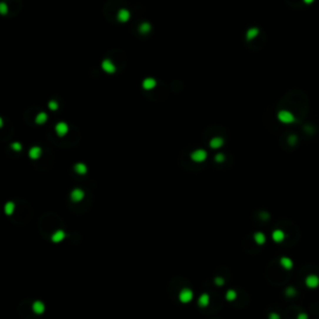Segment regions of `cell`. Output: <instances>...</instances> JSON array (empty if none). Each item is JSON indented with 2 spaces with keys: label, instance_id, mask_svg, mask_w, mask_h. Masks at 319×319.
Wrapping results in <instances>:
<instances>
[{
  "label": "cell",
  "instance_id": "obj_1",
  "mask_svg": "<svg viewBox=\"0 0 319 319\" xmlns=\"http://www.w3.org/2000/svg\"><path fill=\"white\" fill-rule=\"evenodd\" d=\"M191 158L195 162H202V161H205L207 158V152L202 148H198V150L193 151V152L191 153Z\"/></svg>",
  "mask_w": 319,
  "mask_h": 319
},
{
  "label": "cell",
  "instance_id": "obj_2",
  "mask_svg": "<svg viewBox=\"0 0 319 319\" xmlns=\"http://www.w3.org/2000/svg\"><path fill=\"white\" fill-rule=\"evenodd\" d=\"M101 67H102V70L107 72V74H113L115 70H116V66L113 65V62L110 60V59H106V60H103L102 61V64H101Z\"/></svg>",
  "mask_w": 319,
  "mask_h": 319
},
{
  "label": "cell",
  "instance_id": "obj_3",
  "mask_svg": "<svg viewBox=\"0 0 319 319\" xmlns=\"http://www.w3.org/2000/svg\"><path fill=\"white\" fill-rule=\"evenodd\" d=\"M55 131L57 135L62 137V136H65L69 132V126H67V123H65V122H59V123H56V126H55Z\"/></svg>",
  "mask_w": 319,
  "mask_h": 319
},
{
  "label": "cell",
  "instance_id": "obj_4",
  "mask_svg": "<svg viewBox=\"0 0 319 319\" xmlns=\"http://www.w3.org/2000/svg\"><path fill=\"white\" fill-rule=\"evenodd\" d=\"M83 196H85V193H83V191L80 190V188H75V190L70 193V197H71V200L74 201V202L81 201L82 198H83Z\"/></svg>",
  "mask_w": 319,
  "mask_h": 319
},
{
  "label": "cell",
  "instance_id": "obj_5",
  "mask_svg": "<svg viewBox=\"0 0 319 319\" xmlns=\"http://www.w3.org/2000/svg\"><path fill=\"white\" fill-rule=\"evenodd\" d=\"M192 297H193V294H192V292H191L190 289H183V290L180 293V300H181L182 303H188V302H191Z\"/></svg>",
  "mask_w": 319,
  "mask_h": 319
},
{
  "label": "cell",
  "instance_id": "obj_6",
  "mask_svg": "<svg viewBox=\"0 0 319 319\" xmlns=\"http://www.w3.org/2000/svg\"><path fill=\"white\" fill-rule=\"evenodd\" d=\"M117 19H118V21H121V23H126L130 19V11L126 9H120L117 11Z\"/></svg>",
  "mask_w": 319,
  "mask_h": 319
},
{
  "label": "cell",
  "instance_id": "obj_7",
  "mask_svg": "<svg viewBox=\"0 0 319 319\" xmlns=\"http://www.w3.org/2000/svg\"><path fill=\"white\" fill-rule=\"evenodd\" d=\"M41 152H43V151H41V148L39 147V146H33V147L29 150V157L33 158V160H36L41 156Z\"/></svg>",
  "mask_w": 319,
  "mask_h": 319
},
{
  "label": "cell",
  "instance_id": "obj_8",
  "mask_svg": "<svg viewBox=\"0 0 319 319\" xmlns=\"http://www.w3.org/2000/svg\"><path fill=\"white\" fill-rule=\"evenodd\" d=\"M156 86V80L152 79V77H147L142 81V87L145 90H152V88Z\"/></svg>",
  "mask_w": 319,
  "mask_h": 319
},
{
  "label": "cell",
  "instance_id": "obj_9",
  "mask_svg": "<svg viewBox=\"0 0 319 319\" xmlns=\"http://www.w3.org/2000/svg\"><path fill=\"white\" fill-rule=\"evenodd\" d=\"M305 283L309 288H315V287H318V284H319V278L317 275H309L307 278Z\"/></svg>",
  "mask_w": 319,
  "mask_h": 319
},
{
  "label": "cell",
  "instance_id": "obj_10",
  "mask_svg": "<svg viewBox=\"0 0 319 319\" xmlns=\"http://www.w3.org/2000/svg\"><path fill=\"white\" fill-rule=\"evenodd\" d=\"M222 145H223V138H221V137H213L210 141V146L212 148H219Z\"/></svg>",
  "mask_w": 319,
  "mask_h": 319
},
{
  "label": "cell",
  "instance_id": "obj_11",
  "mask_svg": "<svg viewBox=\"0 0 319 319\" xmlns=\"http://www.w3.org/2000/svg\"><path fill=\"white\" fill-rule=\"evenodd\" d=\"M46 120H48V115L45 112H40V113H38V116L35 118V122L38 125H43L46 122Z\"/></svg>",
  "mask_w": 319,
  "mask_h": 319
},
{
  "label": "cell",
  "instance_id": "obj_12",
  "mask_svg": "<svg viewBox=\"0 0 319 319\" xmlns=\"http://www.w3.org/2000/svg\"><path fill=\"white\" fill-rule=\"evenodd\" d=\"M75 171H76V173H79V175H85L87 172V167L83 163H76L75 165Z\"/></svg>",
  "mask_w": 319,
  "mask_h": 319
},
{
  "label": "cell",
  "instance_id": "obj_13",
  "mask_svg": "<svg viewBox=\"0 0 319 319\" xmlns=\"http://www.w3.org/2000/svg\"><path fill=\"white\" fill-rule=\"evenodd\" d=\"M33 309L35 313H38V314H40V313H43L44 312V304L41 302H35L34 303V305H33Z\"/></svg>",
  "mask_w": 319,
  "mask_h": 319
},
{
  "label": "cell",
  "instance_id": "obj_14",
  "mask_svg": "<svg viewBox=\"0 0 319 319\" xmlns=\"http://www.w3.org/2000/svg\"><path fill=\"white\" fill-rule=\"evenodd\" d=\"M273 239L275 240V242H282V240L284 239V233L282 232V231H274L273 232Z\"/></svg>",
  "mask_w": 319,
  "mask_h": 319
},
{
  "label": "cell",
  "instance_id": "obj_15",
  "mask_svg": "<svg viewBox=\"0 0 319 319\" xmlns=\"http://www.w3.org/2000/svg\"><path fill=\"white\" fill-rule=\"evenodd\" d=\"M138 30H140V33H142V34H147L148 31L151 30V25L148 23H143V24L140 25Z\"/></svg>",
  "mask_w": 319,
  "mask_h": 319
},
{
  "label": "cell",
  "instance_id": "obj_16",
  "mask_svg": "<svg viewBox=\"0 0 319 319\" xmlns=\"http://www.w3.org/2000/svg\"><path fill=\"white\" fill-rule=\"evenodd\" d=\"M65 237V233L62 232V231H57L54 236H53V240L54 242H60V240H62Z\"/></svg>",
  "mask_w": 319,
  "mask_h": 319
},
{
  "label": "cell",
  "instance_id": "obj_17",
  "mask_svg": "<svg viewBox=\"0 0 319 319\" xmlns=\"http://www.w3.org/2000/svg\"><path fill=\"white\" fill-rule=\"evenodd\" d=\"M208 302H210V297H208L207 294H203L200 297V300H198V304H201L202 307H206L208 304Z\"/></svg>",
  "mask_w": 319,
  "mask_h": 319
},
{
  "label": "cell",
  "instance_id": "obj_18",
  "mask_svg": "<svg viewBox=\"0 0 319 319\" xmlns=\"http://www.w3.org/2000/svg\"><path fill=\"white\" fill-rule=\"evenodd\" d=\"M254 239H255V242H257L258 244H262L265 242V237H264V234L262 233H255L254 234Z\"/></svg>",
  "mask_w": 319,
  "mask_h": 319
},
{
  "label": "cell",
  "instance_id": "obj_19",
  "mask_svg": "<svg viewBox=\"0 0 319 319\" xmlns=\"http://www.w3.org/2000/svg\"><path fill=\"white\" fill-rule=\"evenodd\" d=\"M280 263H282V265L284 267V268H287V269H290L292 268V260L289 259V258H282V260H280Z\"/></svg>",
  "mask_w": 319,
  "mask_h": 319
},
{
  "label": "cell",
  "instance_id": "obj_20",
  "mask_svg": "<svg viewBox=\"0 0 319 319\" xmlns=\"http://www.w3.org/2000/svg\"><path fill=\"white\" fill-rule=\"evenodd\" d=\"M279 118H280L283 122H288L289 120H290V115H289L288 112H280V113H279Z\"/></svg>",
  "mask_w": 319,
  "mask_h": 319
},
{
  "label": "cell",
  "instance_id": "obj_21",
  "mask_svg": "<svg viewBox=\"0 0 319 319\" xmlns=\"http://www.w3.org/2000/svg\"><path fill=\"white\" fill-rule=\"evenodd\" d=\"M257 34H258L257 29H249L247 31V39H253V38H255V35Z\"/></svg>",
  "mask_w": 319,
  "mask_h": 319
},
{
  "label": "cell",
  "instance_id": "obj_22",
  "mask_svg": "<svg viewBox=\"0 0 319 319\" xmlns=\"http://www.w3.org/2000/svg\"><path fill=\"white\" fill-rule=\"evenodd\" d=\"M13 211H14V203L13 202L6 203V206H5V212H6L8 214H11Z\"/></svg>",
  "mask_w": 319,
  "mask_h": 319
},
{
  "label": "cell",
  "instance_id": "obj_23",
  "mask_svg": "<svg viewBox=\"0 0 319 319\" xmlns=\"http://www.w3.org/2000/svg\"><path fill=\"white\" fill-rule=\"evenodd\" d=\"M227 298H228V300H233L234 298H236V292H233V290L227 292Z\"/></svg>",
  "mask_w": 319,
  "mask_h": 319
},
{
  "label": "cell",
  "instance_id": "obj_24",
  "mask_svg": "<svg viewBox=\"0 0 319 319\" xmlns=\"http://www.w3.org/2000/svg\"><path fill=\"white\" fill-rule=\"evenodd\" d=\"M11 148L15 150V151H20L21 150V143H19V142H14L11 145Z\"/></svg>",
  "mask_w": 319,
  "mask_h": 319
},
{
  "label": "cell",
  "instance_id": "obj_25",
  "mask_svg": "<svg viewBox=\"0 0 319 319\" xmlns=\"http://www.w3.org/2000/svg\"><path fill=\"white\" fill-rule=\"evenodd\" d=\"M49 108H50V110H56V108H57V103H56V101H50V102H49Z\"/></svg>",
  "mask_w": 319,
  "mask_h": 319
},
{
  "label": "cell",
  "instance_id": "obj_26",
  "mask_svg": "<svg viewBox=\"0 0 319 319\" xmlns=\"http://www.w3.org/2000/svg\"><path fill=\"white\" fill-rule=\"evenodd\" d=\"M0 6H1V14H6V4L5 3H1V5H0Z\"/></svg>",
  "mask_w": 319,
  "mask_h": 319
},
{
  "label": "cell",
  "instance_id": "obj_27",
  "mask_svg": "<svg viewBox=\"0 0 319 319\" xmlns=\"http://www.w3.org/2000/svg\"><path fill=\"white\" fill-rule=\"evenodd\" d=\"M223 158H224V157H223V155H222V153H218V155L216 156V161H217V162H222V161H223Z\"/></svg>",
  "mask_w": 319,
  "mask_h": 319
},
{
  "label": "cell",
  "instance_id": "obj_28",
  "mask_svg": "<svg viewBox=\"0 0 319 319\" xmlns=\"http://www.w3.org/2000/svg\"><path fill=\"white\" fill-rule=\"evenodd\" d=\"M270 319H278V315H277V314H272V315H270Z\"/></svg>",
  "mask_w": 319,
  "mask_h": 319
},
{
  "label": "cell",
  "instance_id": "obj_29",
  "mask_svg": "<svg viewBox=\"0 0 319 319\" xmlns=\"http://www.w3.org/2000/svg\"><path fill=\"white\" fill-rule=\"evenodd\" d=\"M299 319H307V315H303L302 314V315H299Z\"/></svg>",
  "mask_w": 319,
  "mask_h": 319
}]
</instances>
